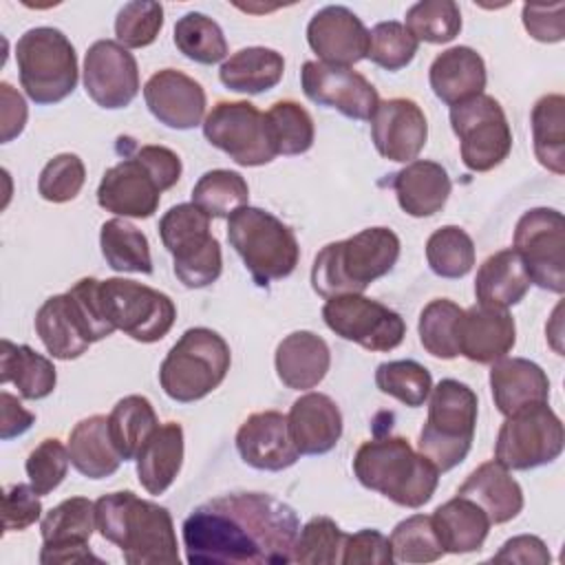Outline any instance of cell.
<instances>
[{
    "mask_svg": "<svg viewBox=\"0 0 565 565\" xmlns=\"http://www.w3.org/2000/svg\"><path fill=\"white\" fill-rule=\"evenodd\" d=\"M249 188L243 174L225 168L210 170L199 177L192 188V203L210 218H230L238 207L247 205Z\"/></svg>",
    "mask_w": 565,
    "mask_h": 565,
    "instance_id": "obj_41",
    "label": "cell"
},
{
    "mask_svg": "<svg viewBox=\"0 0 565 565\" xmlns=\"http://www.w3.org/2000/svg\"><path fill=\"white\" fill-rule=\"evenodd\" d=\"M99 296L110 324L143 344L168 335L177 320L168 294L135 280L106 278L99 282Z\"/></svg>",
    "mask_w": 565,
    "mask_h": 565,
    "instance_id": "obj_11",
    "label": "cell"
},
{
    "mask_svg": "<svg viewBox=\"0 0 565 565\" xmlns=\"http://www.w3.org/2000/svg\"><path fill=\"white\" fill-rule=\"evenodd\" d=\"M97 527L95 519V503L86 497H71L51 508L42 523V550L40 563L42 565H57V563H102L88 550V539Z\"/></svg>",
    "mask_w": 565,
    "mask_h": 565,
    "instance_id": "obj_16",
    "label": "cell"
},
{
    "mask_svg": "<svg viewBox=\"0 0 565 565\" xmlns=\"http://www.w3.org/2000/svg\"><path fill=\"white\" fill-rule=\"evenodd\" d=\"M86 95L106 110L126 108L139 93L135 55L117 40H97L84 57Z\"/></svg>",
    "mask_w": 565,
    "mask_h": 565,
    "instance_id": "obj_18",
    "label": "cell"
},
{
    "mask_svg": "<svg viewBox=\"0 0 565 565\" xmlns=\"http://www.w3.org/2000/svg\"><path fill=\"white\" fill-rule=\"evenodd\" d=\"M203 135L245 168L265 166L278 157L265 113L252 102H216L203 119Z\"/></svg>",
    "mask_w": 565,
    "mask_h": 565,
    "instance_id": "obj_13",
    "label": "cell"
},
{
    "mask_svg": "<svg viewBox=\"0 0 565 565\" xmlns=\"http://www.w3.org/2000/svg\"><path fill=\"white\" fill-rule=\"evenodd\" d=\"M278 380L294 391H307L318 386L329 366V344L313 331H294L285 335L274 355Z\"/></svg>",
    "mask_w": 565,
    "mask_h": 565,
    "instance_id": "obj_28",
    "label": "cell"
},
{
    "mask_svg": "<svg viewBox=\"0 0 565 565\" xmlns=\"http://www.w3.org/2000/svg\"><path fill=\"white\" fill-rule=\"evenodd\" d=\"M530 282L565 291V218L554 207H532L514 227V247Z\"/></svg>",
    "mask_w": 565,
    "mask_h": 565,
    "instance_id": "obj_14",
    "label": "cell"
},
{
    "mask_svg": "<svg viewBox=\"0 0 565 565\" xmlns=\"http://www.w3.org/2000/svg\"><path fill=\"white\" fill-rule=\"evenodd\" d=\"M86 181L84 161L73 152L55 154L38 177V192L44 201L66 203L73 201Z\"/></svg>",
    "mask_w": 565,
    "mask_h": 565,
    "instance_id": "obj_52",
    "label": "cell"
},
{
    "mask_svg": "<svg viewBox=\"0 0 565 565\" xmlns=\"http://www.w3.org/2000/svg\"><path fill=\"white\" fill-rule=\"evenodd\" d=\"M68 463H71L68 448L60 439L51 437V439L40 441L29 452L26 463H24L31 488L40 497L53 492L64 481V477L68 472Z\"/></svg>",
    "mask_w": 565,
    "mask_h": 565,
    "instance_id": "obj_53",
    "label": "cell"
},
{
    "mask_svg": "<svg viewBox=\"0 0 565 565\" xmlns=\"http://www.w3.org/2000/svg\"><path fill=\"white\" fill-rule=\"evenodd\" d=\"M42 514L40 494L31 483H13L2 497V527L4 532H22L31 527Z\"/></svg>",
    "mask_w": 565,
    "mask_h": 565,
    "instance_id": "obj_55",
    "label": "cell"
},
{
    "mask_svg": "<svg viewBox=\"0 0 565 565\" xmlns=\"http://www.w3.org/2000/svg\"><path fill=\"white\" fill-rule=\"evenodd\" d=\"M340 563L342 565H355V563L388 565V563H393L391 543L380 530L364 527L355 534H347Z\"/></svg>",
    "mask_w": 565,
    "mask_h": 565,
    "instance_id": "obj_56",
    "label": "cell"
},
{
    "mask_svg": "<svg viewBox=\"0 0 565 565\" xmlns=\"http://www.w3.org/2000/svg\"><path fill=\"white\" fill-rule=\"evenodd\" d=\"M285 73V57L267 46H247L232 53L218 68V79L236 93L258 95L274 88Z\"/></svg>",
    "mask_w": 565,
    "mask_h": 565,
    "instance_id": "obj_36",
    "label": "cell"
},
{
    "mask_svg": "<svg viewBox=\"0 0 565 565\" xmlns=\"http://www.w3.org/2000/svg\"><path fill=\"white\" fill-rule=\"evenodd\" d=\"M490 391L497 411L508 417L516 411L547 402V373L527 358H501L490 369Z\"/></svg>",
    "mask_w": 565,
    "mask_h": 565,
    "instance_id": "obj_26",
    "label": "cell"
},
{
    "mask_svg": "<svg viewBox=\"0 0 565 565\" xmlns=\"http://www.w3.org/2000/svg\"><path fill=\"white\" fill-rule=\"evenodd\" d=\"M492 563H521V565H547L552 561L547 545L532 534H519L508 539L497 554L490 558Z\"/></svg>",
    "mask_w": 565,
    "mask_h": 565,
    "instance_id": "obj_58",
    "label": "cell"
},
{
    "mask_svg": "<svg viewBox=\"0 0 565 565\" xmlns=\"http://www.w3.org/2000/svg\"><path fill=\"white\" fill-rule=\"evenodd\" d=\"M157 426H159L157 413L150 399L143 395L121 397L108 415V433L124 461H130L137 457V452L141 450V446L154 433Z\"/></svg>",
    "mask_w": 565,
    "mask_h": 565,
    "instance_id": "obj_39",
    "label": "cell"
},
{
    "mask_svg": "<svg viewBox=\"0 0 565 565\" xmlns=\"http://www.w3.org/2000/svg\"><path fill=\"white\" fill-rule=\"evenodd\" d=\"M232 364L230 344L207 327H192L172 344L159 366L163 393L181 404L203 399L221 386Z\"/></svg>",
    "mask_w": 565,
    "mask_h": 565,
    "instance_id": "obj_6",
    "label": "cell"
},
{
    "mask_svg": "<svg viewBox=\"0 0 565 565\" xmlns=\"http://www.w3.org/2000/svg\"><path fill=\"white\" fill-rule=\"evenodd\" d=\"M477 393L452 377L441 380L428 395V417L419 430L417 448L439 472L459 466L472 446L477 426Z\"/></svg>",
    "mask_w": 565,
    "mask_h": 565,
    "instance_id": "obj_5",
    "label": "cell"
},
{
    "mask_svg": "<svg viewBox=\"0 0 565 565\" xmlns=\"http://www.w3.org/2000/svg\"><path fill=\"white\" fill-rule=\"evenodd\" d=\"M35 331L46 351L57 360H75L93 344L68 291L51 296L42 302L35 313Z\"/></svg>",
    "mask_w": 565,
    "mask_h": 565,
    "instance_id": "obj_31",
    "label": "cell"
},
{
    "mask_svg": "<svg viewBox=\"0 0 565 565\" xmlns=\"http://www.w3.org/2000/svg\"><path fill=\"white\" fill-rule=\"evenodd\" d=\"M143 99L152 117L174 130H190L199 126L207 106L203 86L177 68H161L152 73L143 86Z\"/></svg>",
    "mask_w": 565,
    "mask_h": 565,
    "instance_id": "obj_22",
    "label": "cell"
},
{
    "mask_svg": "<svg viewBox=\"0 0 565 565\" xmlns=\"http://www.w3.org/2000/svg\"><path fill=\"white\" fill-rule=\"evenodd\" d=\"M163 26V7L152 0L126 2L115 18L117 42L126 49H143L152 44Z\"/></svg>",
    "mask_w": 565,
    "mask_h": 565,
    "instance_id": "obj_51",
    "label": "cell"
},
{
    "mask_svg": "<svg viewBox=\"0 0 565 565\" xmlns=\"http://www.w3.org/2000/svg\"><path fill=\"white\" fill-rule=\"evenodd\" d=\"M174 44L188 60L199 64H216L227 55L223 29L199 11H190L177 20Z\"/></svg>",
    "mask_w": 565,
    "mask_h": 565,
    "instance_id": "obj_42",
    "label": "cell"
},
{
    "mask_svg": "<svg viewBox=\"0 0 565 565\" xmlns=\"http://www.w3.org/2000/svg\"><path fill=\"white\" fill-rule=\"evenodd\" d=\"M433 527L448 554H470L483 547L490 530L488 514L468 497H455L433 512Z\"/></svg>",
    "mask_w": 565,
    "mask_h": 565,
    "instance_id": "obj_34",
    "label": "cell"
},
{
    "mask_svg": "<svg viewBox=\"0 0 565 565\" xmlns=\"http://www.w3.org/2000/svg\"><path fill=\"white\" fill-rule=\"evenodd\" d=\"M461 313L463 309L448 298H435L422 309L417 324L419 342L430 355L441 360H452L459 355L457 324Z\"/></svg>",
    "mask_w": 565,
    "mask_h": 565,
    "instance_id": "obj_44",
    "label": "cell"
},
{
    "mask_svg": "<svg viewBox=\"0 0 565 565\" xmlns=\"http://www.w3.org/2000/svg\"><path fill=\"white\" fill-rule=\"evenodd\" d=\"M0 382H11L24 399H42L53 393L57 373L49 358L29 344H15L4 338L0 351Z\"/></svg>",
    "mask_w": 565,
    "mask_h": 565,
    "instance_id": "obj_37",
    "label": "cell"
},
{
    "mask_svg": "<svg viewBox=\"0 0 565 565\" xmlns=\"http://www.w3.org/2000/svg\"><path fill=\"white\" fill-rule=\"evenodd\" d=\"M388 543L393 561L397 563H435L446 554L428 514H413L399 521L393 527Z\"/></svg>",
    "mask_w": 565,
    "mask_h": 565,
    "instance_id": "obj_47",
    "label": "cell"
},
{
    "mask_svg": "<svg viewBox=\"0 0 565 565\" xmlns=\"http://www.w3.org/2000/svg\"><path fill=\"white\" fill-rule=\"evenodd\" d=\"M302 93L318 106H329L349 119H371L380 95L375 86L351 66H333L309 60L300 71Z\"/></svg>",
    "mask_w": 565,
    "mask_h": 565,
    "instance_id": "obj_17",
    "label": "cell"
},
{
    "mask_svg": "<svg viewBox=\"0 0 565 565\" xmlns=\"http://www.w3.org/2000/svg\"><path fill=\"white\" fill-rule=\"evenodd\" d=\"M459 497L475 501L490 523H508L523 510V490L505 466L497 459L475 468L457 490Z\"/></svg>",
    "mask_w": 565,
    "mask_h": 565,
    "instance_id": "obj_30",
    "label": "cell"
},
{
    "mask_svg": "<svg viewBox=\"0 0 565 565\" xmlns=\"http://www.w3.org/2000/svg\"><path fill=\"white\" fill-rule=\"evenodd\" d=\"M516 342V324L508 309L472 305L457 324L459 355L477 364H492L505 358Z\"/></svg>",
    "mask_w": 565,
    "mask_h": 565,
    "instance_id": "obj_24",
    "label": "cell"
},
{
    "mask_svg": "<svg viewBox=\"0 0 565 565\" xmlns=\"http://www.w3.org/2000/svg\"><path fill=\"white\" fill-rule=\"evenodd\" d=\"M486 79V62L470 46H452L441 51L428 68L433 93L448 106H457L483 95Z\"/></svg>",
    "mask_w": 565,
    "mask_h": 565,
    "instance_id": "obj_27",
    "label": "cell"
},
{
    "mask_svg": "<svg viewBox=\"0 0 565 565\" xmlns=\"http://www.w3.org/2000/svg\"><path fill=\"white\" fill-rule=\"evenodd\" d=\"M530 285L532 282L525 274L521 258L510 247L490 254L481 263L475 278V296L479 305L508 309L525 298Z\"/></svg>",
    "mask_w": 565,
    "mask_h": 565,
    "instance_id": "obj_35",
    "label": "cell"
},
{
    "mask_svg": "<svg viewBox=\"0 0 565 565\" xmlns=\"http://www.w3.org/2000/svg\"><path fill=\"white\" fill-rule=\"evenodd\" d=\"M181 530L192 565H285L294 563L300 521L274 494L230 492L196 505Z\"/></svg>",
    "mask_w": 565,
    "mask_h": 565,
    "instance_id": "obj_1",
    "label": "cell"
},
{
    "mask_svg": "<svg viewBox=\"0 0 565 565\" xmlns=\"http://www.w3.org/2000/svg\"><path fill=\"white\" fill-rule=\"evenodd\" d=\"M161 192V183L135 152L104 172L97 188V203L106 212L124 218H148L157 212Z\"/></svg>",
    "mask_w": 565,
    "mask_h": 565,
    "instance_id": "obj_19",
    "label": "cell"
},
{
    "mask_svg": "<svg viewBox=\"0 0 565 565\" xmlns=\"http://www.w3.org/2000/svg\"><path fill=\"white\" fill-rule=\"evenodd\" d=\"M137 479L148 494H163L177 479L183 463V428L166 422L154 428L135 457Z\"/></svg>",
    "mask_w": 565,
    "mask_h": 565,
    "instance_id": "obj_32",
    "label": "cell"
},
{
    "mask_svg": "<svg viewBox=\"0 0 565 565\" xmlns=\"http://www.w3.org/2000/svg\"><path fill=\"white\" fill-rule=\"evenodd\" d=\"M99 247L108 267L115 271L152 274L150 245L141 230H137L126 218L117 216L102 225Z\"/></svg>",
    "mask_w": 565,
    "mask_h": 565,
    "instance_id": "obj_40",
    "label": "cell"
},
{
    "mask_svg": "<svg viewBox=\"0 0 565 565\" xmlns=\"http://www.w3.org/2000/svg\"><path fill=\"white\" fill-rule=\"evenodd\" d=\"M419 49L417 38L406 29V24L397 20L377 22L369 31V53L366 57L386 68V71H399L408 66Z\"/></svg>",
    "mask_w": 565,
    "mask_h": 565,
    "instance_id": "obj_50",
    "label": "cell"
},
{
    "mask_svg": "<svg viewBox=\"0 0 565 565\" xmlns=\"http://www.w3.org/2000/svg\"><path fill=\"white\" fill-rule=\"evenodd\" d=\"M99 534L117 545L128 565H179V545L168 508L130 490L95 501Z\"/></svg>",
    "mask_w": 565,
    "mask_h": 565,
    "instance_id": "obj_2",
    "label": "cell"
},
{
    "mask_svg": "<svg viewBox=\"0 0 565 565\" xmlns=\"http://www.w3.org/2000/svg\"><path fill=\"white\" fill-rule=\"evenodd\" d=\"M371 139L384 159L411 163L428 139L426 115L408 97L384 99L371 117Z\"/></svg>",
    "mask_w": 565,
    "mask_h": 565,
    "instance_id": "obj_20",
    "label": "cell"
},
{
    "mask_svg": "<svg viewBox=\"0 0 565 565\" xmlns=\"http://www.w3.org/2000/svg\"><path fill=\"white\" fill-rule=\"evenodd\" d=\"M322 318L335 335L366 351H393L406 335V322L397 311L362 294L329 298Z\"/></svg>",
    "mask_w": 565,
    "mask_h": 565,
    "instance_id": "obj_15",
    "label": "cell"
},
{
    "mask_svg": "<svg viewBox=\"0 0 565 565\" xmlns=\"http://www.w3.org/2000/svg\"><path fill=\"white\" fill-rule=\"evenodd\" d=\"M287 424L300 455H324L342 437V413L324 393L300 395L289 408Z\"/></svg>",
    "mask_w": 565,
    "mask_h": 565,
    "instance_id": "obj_25",
    "label": "cell"
},
{
    "mask_svg": "<svg viewBox=\"0 0 565 565\" xmlns=\"http://www.w3.org/2000/svg\"><path fill=\"white\" fill-rule=\"evenodd\" d=\"M426 260L441 278H463L475 265V243L459 225H444L428 236Z\"/></svg>",
    "mask_w": 565,
    "mask_h": 565,
    "instance_id": "obj_43",
    "label": "cell"
},
{
    "mask_svg": "<svg viewBox=\"0 0 565 565\" xmlns=\"http://www.w3.org/2000/svg\"><path fill=\"white\" fill-rule=\"evenodd\" d=\"M523 26L539 42H561L565 38V4H523Z\"/></svg>",
    "mask_w": 565,
    "mask_h": 565,
    "instance_id": "obj_57",
    "label": "cell"
},
{
    "mask_svg": "<svg viewBox=\"0 0 565 565\" xmlns=\"http://www.w3.org/2000/svg\"><path fill=\"white\" fill-rule=\"evenodd\" d=\"M35 422V415L26 411L20 399L7 391L0 393V439L9 441L26 433Z\"/></svg>",
    "mask_w": 565,
    "mask_h": 565,
    "instance_id": "obj_60",
    "label": "cell"
},
{
    "mask_svg": "<svg viewBox=\"0 0 565 565\" xmlns=\"http://www.w3.org/2000/svg\"><path fill=\"white\" fill-rule=\"evenodd\" d=\"M18 75L35 104H57L77 86V55L71 40L55 26H33L15 44Z\"/></svg>",
    "mask_w": 565,
    "mask_h": 565,
    "instance_id": "obj_8",
    "label": "cell"
},
{
    "mask_svg": "<svg viewBox=\"0 0 565 565\" xmlns=\"http://www.w3.org/2000/svg\"><path fill=\"white\" fill-rule=\"evenodd\" d=\"M450 126L459 139L461 161L472 172L497 168L512 150L508 117L492 95H477L450 106Z\"/></svg>",
    "mask_w": 565,
    "mask_h": 565,
    "instance_id": "obj_12",
    "label": "cell"
},
{
    "mask_svg": "<svg viewBox=\"0 0 565 565\" xmlns=\"http://www.w3.org/2000/svg\"><path fill=\"white\" fill-rule=\"evenodd\" d=\"M236 450L247 466L269 472L285 470L300 457L289 433L287 415L278 411L252 413L236 430Z\"/></svg>",
    "mask_w": 565,
    "mask_h": 565,
    "instance_id": "obj_23",
    "label": "cell"
},
{
    "mask_svg": "<svg viewBox=\"0 0 565 565\" xmlns=\"http://www.w3.org/2000/svg\"><path fill=\"white\" fill-rule=\"evenodd\" d=\"M399 249V236L388 227H366L344 241L329 243L313 258L311 287L324 300L362 294L395 267Z\"/></svg>",
    "mask_w": 565,
    "mask_h": 565,
    "instance_id": "obj_3",
    "label": "cell"
},
{
    "mask_svg": "<svg viewBox=\"0 0 565 565\" xmlns=\"http://www.w3.org/2000/svg\"><path fill=\"white\" fill-rule=\"evenodd\" d=\"M66 448L73 468L88 479H106L115 475L124 461L110 439L106 415L79 419L68 435Z\"/></svg>",
    "mask_w": 565,
    "mask_h": 565,
    "instance_id": "obj_33",
    "label": "cell"
},
{
    "mask_svg": "<svg viewBox=\"0 0 565 565\" xmlns=\"http://www.w3.org/2000/svg\"><path fill=\"white\" fill-rule=\"evenodd\" d=\"M353 472L364 488L413 510L433 499L441 475L399 435L364 441L353 457Z\"/></svg>",
    "mask_w": 565,
    "mask_h": 565,
    "instance_id": "obj_4",
    "label": "cell"
},
{
    "mask_svg": "<svg viewBox=\"0 0 565 565\" xmlns=\"http://www.w3.org/2000/svg\"><path fill=\"white\" fill-rule=\"evenodd\" d=\"M347 534L340 525L329 516H313L300 527L296 547H294V563L305 565H335L342 558Z\"/></svg>",
    "mask_w": 565,
    "mask_h": 565,
    "instance_id": "obj_49",
    "label": "cell"
},
{
    "mask_svg": "<svg viewBox=\"0 0 565 565\" xmlns=\"http://www.w3.org/2000/svg\"><path fill=\"white\" fill-rule=\"evenodd\" d=\"M399 207L415 218L437 214L452 190L446 168L437 161L415 159L406 163L391 181Z\"/></svg>",
    "mask_w": 565,
    "mask_h": 565,
    "instance_id": "obj_29",
    "label": "cell"
},
{
    "mask_svg": "<svg viewBox=\"0 0 565 565\" xmlns=\"http://www.w3.org/2000/svg\"><path fill=\"white\" fill-rule=\"evenodd\" d=\"M565 430L547 402L508 415L494 441V459L508 470H532L561 457Z\"/></svg>",
    "mask_w": 565,
    "mask_h": 565,
    "instance_id": "obj_10",
    "label": "cell"
},
{
    "mask_svg": "<svg viewBox=\"0 0 565 565\" xmlns=\"http://www.w3.org/2000/svg\"><path fill=\"white\" fill-rule=\"evenodd\" d=\"M534 154L543 168L554 174L565 172V97L543 95L530 115Z\"/></svg>",
    "mask_w": 565,
    "mask_h": 565,
    "instance_id": "obj_38",
    "label": "cell"
},
{
    "mask_svg": "<svg viewBox=\"0 0 565 565\" xmlns=\"http://www.w3.org/2000/svg\"><path fill=\"white\" fill-rule=\"evenodd\" d=\"M307 42L324 64L353 66L369 53V29L342 4H329L307 24Z\"/></svg>",
    "mask_w": 565,
    "mask_h": 565,
    "instance_id": "obj_21",
    "label": "cell"
},
{
    "mask_svg": "<svg viewBox=\"0 0 565 565\" xmlns=\"http://www.w3.org/2000/svg\"><path fill=\"white\" fill-rule=\"evenodd\" d=\"M163 247L172 254L177 278L201 289L218 280L223 271V254L216 236L210 232V216L194 203L172 205L159 221Z\"/></svg>",
    "mask_w": 565,
    "mask_h": 565,
    "instance_id": "obj_9",
    "label": "cell"
},
{
    "mask_svg": "<svg viewBox=\"0 0 565 565\" xmlns=\"http://www.w3.org/2000/svg\"><path fill=\"white\" fill-rule=\"evenodd\" d=\"M227 241L260 287L287 278L300 258L296 234L278 216L254 205H243L227 218Z\"/></svg>",
    "mask_w": 565,
    "mask_h": 565,
    "instance_id": "obj_7",
    "label": "cell"
},
{
    "mask_svg": "<svg viewBox=\"0 0 565 565\" xmlns=\"http://www.w3.org/2000/svg\"><path fill=\"white\" fill-rule=\"evenodd\" d=\"M99 282L97 278H79L71 289L68 296L79 313V320L86 329V335L90 342H99L104 338H108L115 327L110 324V320L106 318L104 305H102V296H99Z\"/></svg>",
    "mask_w": 565,
    "mask_h": 565,
    "instance_id": "obj_54",
    "label": "cell"
},
{
    "mask_svg": "<svg viewBox=\"0 0 565 565\" xmlns=\"http://www.w3.org/2000/svg\"><path fill=\"white\" fill-rule=\"evenodd\" d=\"M375 386L404 406L417 408L428 399L433 391V377L430 371L415 360H391L377 366Z\"/></svg>",
    "mask_w": 565,
    "mask_h": 565,
    "instance_id": "obj_46",
    "label": "cell"
},
{
    "mask_svg": "<svg viewBox=\"0 0 565 565\" xmlns=\"http://www.w3.org/2000/svg\"><path fill=\"white\" fill-rule=\"evenodd\" d=\"M406 29L417 42L446 44L461 31V11L452 0H422L406 11Z\"/></svg>",
    "mask_w": 565,
    "mask_h": 565,
    "instance_id": "obj_48",
    "label": "cell"
},
{
    "mask_svg": "<svg viewBox=\"0 0 565 565\" xmlns=\"http://www.w3.org/2000/svg\"><path fill=\"white\" fill-rule=\"evenodd\" d=\"M278 154H302L313 146V119L294 99H280L265 113Z\"/></svg>",
    "mask_w": 565,
    "mask_h": 565,
    "instance_id": "obj_45",
    "label": "cell"
},
{
    "mask_svg": "<svg viewBox=\"0 0 565 565\" xmlns=\"http://www.w3.org/2000/svg\"><path fill=\"white\" fill-rule=\"evenodd\" d=\"M0 121H2V143H9L11 139H15L26 124L29 110H26V102L24 97L9 84L2 82L0 84Z\"/></svg>",
    "mask_w": 565,
    "mask_h": 565,
    "instance_id": "obj_59",
    "label": "cell"
}]
</instances>
